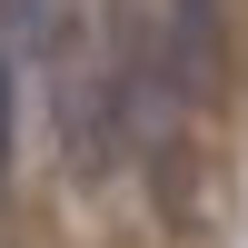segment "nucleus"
<instances>
[{
	"instance_id": "f257e3e1",
	"label": "nucleus",
	"mask_w": 248,
	"mask_h": 248,
	"mask_svg": "<svg viewBox=\"0 0 248 248\" xmlns=\"http://www.w3.org/2000/svg\"><path fill=\"white\" fill-rule=\"evenodd\" d=\"M218 90V0H159V99L209 109Z\"/></svg>"
},
{
	"instance_id": "f03ea898",
	"label": "nucleus",
	"mask_w": 248,
	"mask_h": 248,
	"mask_svg": "<svg viewBox=\"0 0 248 248\" xmlns=\"http://www.w3.org/2000/svg\"><path fill=\"white\" fill-rule=\"evenodd\" d=\"M0 169H10V50H0Z\"/></svg>"
}]
</instances>
